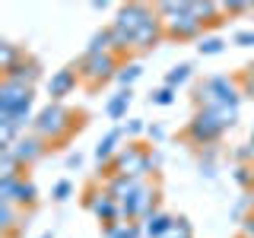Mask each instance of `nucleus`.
I'll use <instances>...</instances> for the list:
<instances>
[{
    "label": "nucleus",
    "instance_id": "nucleus-1",
    "mask_svg": "<svg viewBox=\"0 0 254 238\" xmlns=\"http://www.w3.org/2000/svg\"><path fill=\"white\" fill-rule=\"evenodd\" d=\"M76 127H79V118L64 105V102H48L45 108L35 111L32 133H38L45 143H61V140H67Z\"/></svg>",
    "mask_w": 254,
    "mask_h": 238
},
{
    "label": "nucleus",
    "instance_id": "nucleus-2",
    "mask_svg": "<svg viewBox=\"0 0 254 238\" xmlns=\"http://www.w3.org/2000/svg\"><path fill=\"white\" fill-rule=\"evenodd\" d=\"M242 86L235 76H206L200 86L194 89V105L203 111L216 108H238L242 105Z\"/></svg>",
    "mask_w": 254,
    "mask_h": 238
},
{
    "label": "nucleus",
    "instance_id": "nucleus-3",
    "mask_svg": "<svg viewBox=\"0 0 254 238\" xmlns=\"http://www.w3.org/2000/svg\"><path fill=\"white\" fill-rule=\"evenodd\" d=\"M118 70H121L118 54H83L76 73L89 86H105V83H111V79L118 76Z\"/></svg>",
    "mask_w": 254,
    "mask_h": 238
},
{
    "label": "nucleus",
    "instance_id": "nucleus-4",
    "mask_svg": "<svg viewBox=\"0 0 254 238\" xmlns=\"http://www.w3.org/2000/svg\"><path fill=\"white\" fill-rule=\"evenodd\" d=\"M156 210H159V187L149 184V181H140L137 190L121 203V219L124 222H143Z\"/></svg>",
    "mask_w": 254,
    "mask_h": 238
},
{
    "label": "nucleus",
    "instance_id": "nucleus-5",
    "mask_svg": "<svg viewBox=\"0 0 254 238\" xmlns=\"http://www.w3.org/2000/svg\"><path fill=\"white\" fill-rule=\"evenodd\" d=\"M222 133H226V127L219 124V118L213 115V111L197 108V111H194V118L188 121L185 137L194 143V146H213V143H216Z\"/></svg>",
    "mask_w": 254,
    "mask_h": 238
},
{
    "label": "nucleus",
    "instance_id": "nucleus-6",
    "mask_svg": "<svg viewBox=\"0 0 254 238\" xmlns=\"http://www.w3.org/2000/svg\"><path fill=\"white\" fill-rule=\"evenodd\" d=\"M86 210H89L92 216L102 222V226H118V222H124L121 219V203L111 200L105 187H102V190L99 187L86 190Z\"/></svg>",
    "mask_w": 254,
    "mask_h": 238
},
{
    "label": "nucleus",
    "instance_id": "nucleus-7",
    "mask_svg": "<svg viewBox=\"0 0 254 238\" xmlns=\"http://www.w3.org/2000/svg\"><path fill=\"white\" fill-rule=\"evenodd\" d=\"M156 10L149 3H140V0H133V3H124V6H118V13H115V22L111 26L115 29H121V32H127V35H137V29L143 26V22L149 19Z\"/></svg>",
    "mask_w": 254,
    "mask_h": 238
},
{
    "label": "nucleus",
    "instance_id": "nucleus-8",
    "mask_svg": "<svg viewBox=\"0 0 254 238\" xmlns=\"http://www.w3.org/2000/svg\"><path fill=\"white\" fill-rule=\"evenodd\" d=\"M165 35L175 38V42H188V38H197V42H200L203 38V22L190 13V3H188V13H181V16H175V19L165 22Z\"/></svg>",
    "mask_w": 254,
    "mask_h": 238
},
{
    "label": "nucleus",
    "instance_id": "nucleus-9",
    "mask_svg": "<svg viewBox=\"0 0 254 238\" xmlns=\"http://www.w3.org/2000/svg\"><path fill=\"white\" fill-rule=\"evenodd\" d=\"M10 149H13L16 162H19L22 169H26V165H35L38 159H45V153H48V143H45L42 137H38V133H32V130H29V133H22V137L16 140Z\"/></svg>",
    "mask_w": 254,
    "mask_h": 238
},
{
    "label": "nucleus",
    "instance_id": "nucleus-10",
    "mask_svg": "<svg viewBox=\"0 0 254 238\" xmlns=\"http://www.w3.org/2000/svg\"><path fill=\"white\" fill-rule=\"evenodd\" d=\"M162 35H165V22L153 13V16H149V19L137 29V35H133V48H137V51H153V48L162 42Z\"/></svg>",
    "mask_w": 254,
    "mask_h": 238
},
{
    "label": "nucleus",
    "instance_id": "nucleus-11",
    "mask_svg": "<svg viewBox=\"0 0 254 238\" xmlns=\"http://www.w3.org/2000/svg\"><path fill=\"white\" fill-rule=\"evenodd\" d=\"M79 83V73L73 67H64V70H54L51 79H48V95H51V102H64L70 92L76 89Z\"/></svg>",
    "mask_w": 254,
    "mask_h": 238
},
{
    "label": "nucleus",
    "instance_id": "nucleus-12",
    "mask_svg": "<svg viewBox=\"0 0 254 238\" xmlns=\"http://www.w3.org/2000/svg\"><path fill=\"white\" fill-rule=\"evenodd\" d=\"M121 140H124V127H111L105 137L95 143L92 156H95V162H99L102 169H108V165H111V159L121 153Z\"/></svg>",
    "mask_w": 254,
    "mask_h": 238
},
{
    "label": "nucleus",
    "instance_id": "nucleus-13",
    "mask_svg": "<svg viewBox=\"0 0 254 238\" xmlns=\"http://www.w3.org/2000/svg\"><path fill=\"white\" fill-rule=\"evenodd\" d=\"M3 79H13V83H22V86H32V89H35V83L42 79V63L26 54L19 63H13L10 70H3Z\"/></svg>",
    "mask_w": 254,
    "mask_h": 238
},
{
    "label": "nucleus",
    "instance_id": "nucleus-14",
    "mask_svg": "<svg viewBox=\"0 0 254 238\" xmlns=\"http://www.w3.org/2000/svg\"><path fill=\"white\" fill-rule=\"evenodd\" d=\"M172 222H175V216H169L165 210H156L143 219V235L146 238H165L169 229H172Z\"/></svg>",
    "mask_w": 254,
    "mask_h": 238
},
{
    "label": "nucleus",
    "instance_id": "nucleus-15",
    "mask_svg": "<svg viewBox=\"0 0 254 238\" xmlns=\"http://www.w3.org/2000/svg\"><path fill=\"white\" fill-rule=\"evenodd\" d=\"M140 181H133V178H127V175H111V178H105V190H108V197L111 200H118V203H124L127 197L137 190Z\"/></svg>",
    "mask_w": 254,
    "mask_h": 238
},
{
    "label": "nucleus",
    "instance_id": "nucleus-16",
    "mask_svg": "<svg viewBox=\"0 0 254 238\" xmlns=\"http://www.w3.org/2000/svg\"><path fill=\"white\" fill-rule=\"evenodd\" d=\"M130 102H133V92H130V89H118V92L105 102L108 121H121V118H127V108H130Z\"/></svg>",
    "mask_w": 254,
    "mask_h": 238
},
{
    "label": "nucleus",
    "instance_id": "nucleus-17",
    "mask_svg": "<svg viewBox=\"0 0 254 238\" xmlns=\"http://www.w3.org/2000/svg\"><path fill=\"white\" fill-rule=\"evenodd\" d=\"M188 3H190V13H194L197 19L203 22V26H210V22H219L222 3H213V0H188Z\"/></svg>",
    "mask_w": 254,
    "mask_h": 238
},
{
    "label": "nucleus",
    "instance_id": "nucleus-18",
    "mask_svg": "<svg viewBox=\"0 0 254 238\" xmlns=\"http://www.w3.org/2000/svg\"><path fill=\"white\" fill-rule=\"evenodd\" d=\"M13 206H35L38 203V187L32 184L29 178H22L19 184H16V190H13V200H10Z\"/></svg>",
    "mask_w": 254,
    "mask_h": 238
},
{
    "label": "nucleus",
    "instance_id": "nucleus-19",
    "mask_svg": "<svg viewBox=\"0 0 254 238\" xmlns=\"http://www.w3.org/2000/svg\"><path fill=\"white\" fill-rule=\"evenodd\" d=\"M102 235L105 238H140L143 226L140 222H118V226H102Z\"/></svg>",
    "mask_w": 254,
    "mask_h": 238
},
{
    "label": "nucleus",
    "instance_id": "nucleus-20",
    "mask_svg": "<svg viewBox=\"0 0 254 238\" xmlns=\"http://www.w3.org/2000/svg\"><path fill=\"white\" fill-rule=\"evenodd\" d=\"M143 76V63H137V60H130V63H121V70H118V86H121V89H130L133 83H137V79Z\"/></svg>",
    "mask_w": 254,
    "mask_h": 238
},
{
    "label": "nucleus",
    "instance_id": "nucleus-21",
    "mask_svg": "<svg viewBox=\"0 0 254 238\" xmlns=\"http://www.w3.org/2000/svg\"><path fill=\"white\" fill-rule=\"evenodd\" d=\"M86 54H111V29L92 32L89 45H86Z\"/></svg>",
    "mask_w": 254,
    "mask_h": 238
},
{
    "label": "nucleus",
    "instance_id": "nucleus-22",
    "mask_svg": "<svg viewBox=\"0 0 254 238\" xmlns=\"http://www.w3.org/2000/svg\"><path fill=\"white\" fill-rule=\"evenodd\" d=\"M190 76H194V67H190V63H175L169 73H165V86L178 89V86H185Z\"/></svg>",
    "mask_w": 254,
    "mask_h": 238
},
{
    "label": "nucleus",
    "instance_id": "nucleus-23",
    "mask_svg": "<svg viewBox=\"0 0 254 238\" xmlns=\"http://www.w3.org/2000/svg\"><path fill=\"white\" fill-rule=\"evenodd\" d=\"M22 58H26V54H22L13 42H0V70H10L13 63H19Z\"/></svg>",
    "mask_w": 254,
    "mask_h": 238
},
{
    "label": "nucleus",
    "instance_id": "nucleus-24",
    "mask_svg": "<svg viewBox=\"0 0 254 238\" xmlns=\"http://www.w3.org/2000/svg\"><path fill=\"white\" fill-rule=\"evenodd\" d=\"M10 175H22V165L16 162L13 149L3 146V149H0V178H10Z\"/></svg>",
    "mask_w": 254,
    "mask_h": 238
},
{
    "label": "nucleus",
    "instance_id": "nucleus-25",
    "mask_svg": "<svg viewBox=\"0 0 254 238\" xmlns=\"http://www.w3.org/2000/svg\"><path fill=\"white\" fill-rule=\"evenodd\" d=\"M197 51H200L203 58H213V54H222V51H226V42H222L219 35H203L200 45H197Z\"/></svg>",
    "mask_w": 254,
    "mask_h": 238
},
{
    "label": "nucleus",
    "instance_id": "nucleus-26",
    "mask_svg": "<svg viewBox=\"0 0 254 238\" xmlns=\"http://www.w3.org/2000/svg\"><path fill=\"white\" fill-rule=\"evenodd\" d=\"M232 181L242 190H251L254 187V165H235V169H232Z\"/></svg>",
    "mask_w": 254,
    "mask_h": 238
},
{
    "label": "nucleus",
    "instance_id": "nucleus-27",
    "mask_svg": "<svg viewBox=\"0 0 254 238\" xmlns=\"http://www.w3.org/2000/svg\"><path fill=\"white\" fill-rule=\"evenodd\" d=\"M175 95H178V89H172V86H159V89L149 95V102L159 105V108H169V105H175Z\"/></svg>",
    "mask_w": 254,
    "mask_h": 238
},
{
    "label": "nucleus",
    "instance_id": "nucleus-28",
    "mask_svg": "<svg viewBox=\"0 0 254 238\" xmlns=\"http://www.w3.org/2000/svg\"><path fill=\"white\" fill-rule=\"evenodd\" d=\"M26 178V175H10V178H0V203H10L13 200V190L16 184Z\"/></svg>",
    "mask_w": 254,
    "mask_h": 238
},
{
    "label": "nucleus",
    "instance_id": "nucleus-29",
    "mask_svg": "<svg viewBox=\"0 0 254 238\" xmlns=\"http://www.w3.org/2000/svg\"><path fill=\"white\" fill-rule=\"evenodd\" d=\"M165 238H194V229H190V222L185 216H175V222H172V229H169Z\"/></svg>",
    "mask_w": 254,
    "mask_h": 238
},
{
    "label": "nucleus",
    "instance_id": "nucleus-30",
    "mask_svg": "<svg viewBox=\"0 0 254 238\" xmlns=\"http://www.w3.org/2000/svg\"><path fill=\"white\" fill-rule=\"evenodd\" d=\"M16 229V206L0 203V232H13Z\"/></svg>",
    "mask_w": 254,
    "mask_h": 238
},
{
    "label": "nucleus",
    "instance_id": "nucleus-31",
    "mask_svg": "<svg viewBox=\"0 0 254 238\" xmlns=\"http://www.w3.org/2000/svg\"><path fill=\"white\" fill-rule=\"evenodd\" d=\"M51 197L58 203H64V200H70V197H73V181H67V178H61L58 184L51 187Z\"/></svg>",
    "mask_w": 254,
    "mask_h": 238
},
{
    "label": "nucleus",
    "instance_id": "nucleus-32",
    "mask_svg": "<svg viewBox=\"0 0 254 238\" xmlns=\"http://www.w3.org/2000/svg\"><path fill=\"white\" fill-rule=\"evenodd\" d=\"M238 86H242V95H248V99H254V63L248 70H245L242 76H238Z\"/></svg>",
    "mask_w": 254,
    "mask_h": 238
},
{
    "label": "nucleus",
    "instance_id": "nucleus-33",
    "mask_svg": "<svg viewBox=\"0 0 254 238\" xmlns=\"http://www.w3.org/2000/svg\"><path fill=\"white\" fill-rule=\"evenodd\" d=\"M232 42H235L238 48H254V29H242V32H235Z\"/></svg>",
    "mask_w": 254,
    "mask_h": 238
},
{
    "label": "nucleus",
    "instance_id": "nucleus-34",
    "mask_svg": "<svg viewBox=\"0 0 254 238\" xmlns=\"http://www.w3.org/2000/svg\"><path fill=\"white\" fill-rule=\"evenodd\" d=\"M146 127H149V124H143L140 118H133V121L124 124V133H127V137H140V133H146Z\"/></svg>",
    "mask_w": 254,
    "mask_h": 238
},
{
    "label": "nucleus",
    "instance_id": "nucleus-35",
    "mask_svg": "<svg viewBox=\"0 0 254 238\" xmlns=\"http://www.w3.org/2000/svg\"><path fill=\"white\" fill-rule=\"evenodd\" d=\"M238 229H242V238H254V210L238 222Z\"/></svg>",
    "mask_w": 254,
    "mask_h": 238
},
{
    "label": "nucleus",
    "instance_id": "nucleus-36",
    "mask_svg": "<svg viewBox=\"0 0 254 238\" xmlns=\"http://www.w3.org/2000/svg\"><path fill=\"white\" fill-rule=\"evenodd\" d=\"M251 10V3H245V0H229V3H222V13H245Z\"/></svg>",
    "mask_w": 254,
    "mask_h": 238
},
{
    "label": "nucleus",
    "instance_id": "nucleus-37",
    "mask_svg": "<svg viewBox=\"0 0 254 238\" xmlns=\"http://www.w3.org/2000/svg\"><path fill=\"white\" fill-rule=\"evenodd\" d=\"M146 137L153 140V143H162V140H165V127H162V124H149V127H146Z\"/></svg>",
    "mask_w": 254,
    "mask_h": 238
},
{
    "label": "nucleus",
    "instance_id": "nucleus-38",
    "mask_svg": "<svg viewBox=\"0 0 254 238\" xmlns=\"http://www.w3.org/2000/svg\"><path fill=\"white\" fill-rule=\"evenodd\" d=\"M79 165H83V156H79V153H70L67 156V169H79Z\"/></svg>",
    "mask_w": 254,
    "mask_h": 238
},
{
    "label": "nucleus",
    "instance_id": "nucleus-39",
    "mask_svg": "<svg viewBox=\"0 0 254 238\" xmlns=\"http://www.w3.org/2000/svg\"><path fill=\"white\" fill-rule=\"evenodd\" d=\"M92 10H99V13L108 10V0H92Z\"/></svg>",
    "mask_w": 254,
    "mask_h": 238
},
{
    "label": "nucleus",
    "instance_id": "nucleus-40",
    "mask_svg": "<svg viewBox=\"0 0 254 238\" xmlns=\"http://www.w3.org/2000/svg\"><path fill=\"white\" fill-rule=\"evenodd\" d=\"M248 143H251V149H254V130H251V137H248Z\"/></svg>",
    "mask_w": 254,
    "mask_h": 238
},
{
    "label": "nucleus",
    "instance_id": "nucleus-41",
    "mask_svg": "<svg viewBox=\"0 0 254 238\" xmlns=\"http://www.w3.org/2000/svg\"><path fill=\"white\" fill-rule=\"evenodd\" d=\"M42 238H54V232H45V235H42Z\"/></svg>",
    "mask_w": 254,
    "mask_h": 238
},
{
    "label": "nucleus",
    "instance_id": "nucleus-42",
    "mask_svg": "<svg viewBox=\"0 0 254 238\" xmlns=\"http://www.w3.org/2000/svg\"><path fill=\"white\" fill-rule=\"evenodd\" d=\"M251 10H254V3H251Z\"/></svg>",
    "mask_w": 254,
    "mask_h": 238
}]
</instances>
